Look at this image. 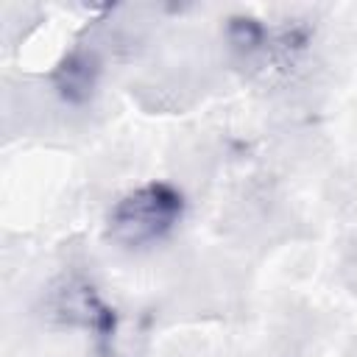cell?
Here are the masks:
<instances>
[{
    "label": "cell",
    "instance_id": "1",
    "mask_svg": "<svg viewBox=\"0 0 357 357\" xmlns=\"http://www.w3.org/2000/svg\"><path fill=\"white\" fill-rule=\"evenodd\" d=\"M184 215V195L170 181H148L114 201L106 215V231L126 248H142L165 240Z\"/></svg>",
    "mask_w": 357,
    "mask_h": 357
},
{
    "label": "cell",
    "instance_id": "2",
    "mask_svg": "<svg viewBox=\"0 0 357 357\" xmlns=\"http://www.w3.org/2000/svg\"><path fill=\"white\" fill-rule=\"evenodd\" d=\"M50 312L70 326H84L86 332L95 335V343L100 346H109L114 340L117 312L84 279H67L59 290H53Z\"/></svg>",
    "mask_w": 357,
    "mask_h": 357
},
{
    "label": "cell",
    "instance_id": "3",
    "mask_svg": "<svg viewBox=\"0 0 357 357\" xmlns=\"http://www.w3.org/2000/svg\"><path fill=\"white\" fill-rule=\"evenodd\" d=\"M98 78H100L98 56L86 47H73L70 53L61 56V61L53 70V89L64 103L81 106L95 95Z\"/></svg>",
    "mask_w": 357,
    "mask_h": 357
},
{
    "label": "cell",
    "instance_id": "4",
    "mask_svg": "<svg viewBox=\"0 0 357 357\" xmlns=\"http://www.w3.org/2000/svg\"><path fill=\"white\" fill-rule=\"evenodd\" d=\"M92 357H120V354H114V351H112V343H109V346H100V343H98V349H95V354H92Z\"/></svg>",
    "mask_w": 357,
    "mask_h": 357
}]
</instances>
